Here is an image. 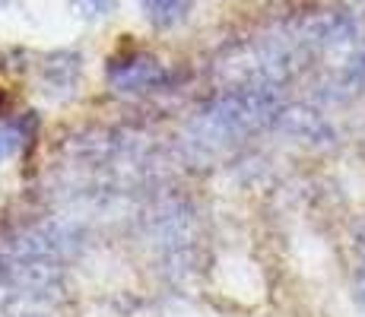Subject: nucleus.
I'll use <instances>...</instances> for the list:
<instances>
[{
  "mask_svg": "<svg viewBox=\"0 0 365 317\" xmlns=\"http://www.w3.org/2000/svg\"><path fill=\"white\" fill-rule=\"evenodd\" d=\"M140 6H143V13L150 16V23L175 26V23H181V19H185L191 0H140Z\"/></svg>",
  "mask_w": 365,
  "mask_h": 317,
  "instance_id": "1",
  "label": "nucleus"
},
{
  "mask_svg": "<svg viewBox=\"0 0 365 317\" xmlns=\"http://www.w3.org/2000/svg\"><path fill=\"white\" fill-rule=\"evenodd\" d=\"M19 146V133L16 130H0V162H4L6 156H13Z\"/></svg>",
  "mask_w": 365,
  "mask_h": 317,
  "instance_id": "2",
  "label": "nucleus"
},
{
  "mask_svg": "<svg viewBox=\"0 0 365 317\" xmlns=\"http://www.w3.org/2000/svg\"><path fill=\"white\" fill-rule=\"evenodd\" d=\"M0 4H4V0H0Z\"/></svg>",
  "mask_w": 365,
  "mask_h": 317,
  "instance_id": "3",
  "label": "nucleus"
}]
</instances>
